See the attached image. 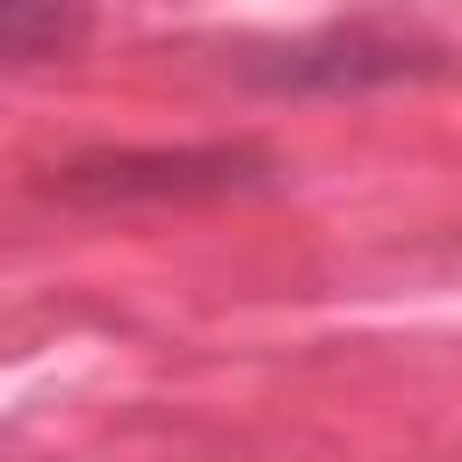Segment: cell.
Listing matches in <instances>:
<instances>
[{
	"mask_svg": "<svg viewBox=\"0 0 462 462\" xmlns=\"http://www.w3.org/2000/svg\"><path fill=\"white\" fill-rule=\"evenodd\" d=\"M79 22L51 14V7H0V51H36V43H65Z\"/></svg>",
	"mask_w": 462,
	"mask_h": 462,
	"instance_id": "6da1fadb",
	"label": "cell"
}]
</instances>
